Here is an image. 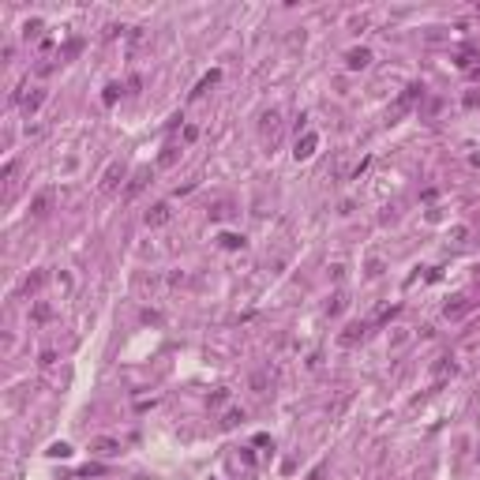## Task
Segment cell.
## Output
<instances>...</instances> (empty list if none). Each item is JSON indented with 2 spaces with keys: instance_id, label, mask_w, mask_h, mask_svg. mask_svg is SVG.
<instances>
[{
  "instance_id": "obj_10",
  "label": "cell",
  "mask_w": 480,
  "mask_h": 480,
  "mask_svg": "<svg viewBox=\"0 0 480 480\" xmlns=\"http://www.w3.org/2000/svg\"><path fill=\"white\" fill-rule=\"evenodd\" d=\"M45 101V90H30L23 98V109H26V117H30V113H38V105H42Z\"/></svg>"
},
{
  "instance_id": "obj_15",
  "label": "cell",
  "mask_w": 480,
  "mask_h": 480,
  "mask_svg": "<svg viewBox=\"0 0 480 480\" xmlns=\"http://www.w3.org/2000/svg\"><path fill=\"white\" fill-rule=\"evenodd\" d=\"M240 420H244V409H233V413H225V420H221V428H236Z\"/></svg>"
},
{
  "instance_id": "obj_5",
  "label": "cell",
  "mask_w": 480,
  "mask_h": 480,
  "mask_svg": "<svg viewBox=\"0 0 480 480\" xmlns=\"http://www.w3.org/2000/svg\"><path fill=\"white\" fill-rule=\"evenodd\" d=\"M90 450H94V454H101V458H113V454H120V443H117V439H109V435H101V439H94V443H90Z\"/></svg>"
},
{
  "instance_id": "obj_16",
  "label": "cell",
  "mask_w": 480,
  "mask_h": 480,
  "mask_svg": "<svg viewBox=\"0 0 480 480\" xmlns=\"http://www.w3.org/2000/svg\"><path fill=\"white\" fill-rule=\"evenodd\" d=\"M117 98H120V83H109V86H105V94H101V101H105V105H113Z\"/></svg>"
},
{
  "instance_id": "obj_18",
  "label": "cell",
  "mask_w": 480,
  "mask_h": 480,
  "mask_svg": "<svg viewBox=\"0 0 480 480\" xmlns=\"http://www.w3.org/2000/svg\"><path fill=\"white\" fill-rule=\"evenodd\" d=\"M173 161H177V146H165V154L158 158V165L165 169V165H173Z\"/></svg>"
},
{
  "instance_id": "obj_6",
  "label": "cell",
  "mask_w": 480,
  "mask_h": 480,
  "mask_svg": "<svg viewBox=\"0 0 480 480\" xmlns=\"http://www.w3.org/2000/svg\"><path fill=\"white\" fill-rule=\"evenodd\" d=\"M345 64L353 68V71H356V68H368V64H371V53L364 49V45H360V49H349V53H345Z\"/></svg>"
},
{
  "instance_id": "obj_9",
  "label": "cell",
  "mask_w": 480,
  "mask_h": 480,
  "mask_svg": "<svg viewBox=\"0 0 480 480\" xmlns=\"http://www.w3.org/2000/svg\"><path fill=\"white\" fill-rule=\"evenodd\" d=\"M364 330H368L364 323H353V327H345V334H342V345H356V342L364 338Z\"/></svg>"
},
{
  "instance_id": "obj_17",
  "label": "cell",
  "mask_w": 480,
  "mask_h": 480,
  "mask_svg": "<svg viewBox=\"0 0 480 480\" xmlns=\"http://www.w3.org/2000/svg\"><path fill=\"white\" fill-rule=\"evenodd\" d=\"M42 281H45V274H30V278H26V285H23V293H26V296H30V293H34V289L42 285Z\"/></svg>"
},
{
  "instance_id": "obj_4",
  "label": "cell",
  "mask_w": 480,
  "mask_h": 480,
  "mask_svg": "<svg viewBox=\"0 0 480 480\" xmlns=\"http://www.w3.org/2000/svg\"><path fill=\"white\" fill-rule=\"evenodd\" d=\"M169 218H173V210H169V203H158V206H150V210H146V225H150V229L165 225Z\"/></svg>"
},
{
  "instance_id": "obj_3",
  "label": "cell",
  "mask_w": 480,
  "mask_h": 480,
  "mask_svg": "<svg viewBox=\"0 0 480 480\" xmlns=\"http://www.w3.org/2000/svg\"><path fill=\"white\" fill-rule=\"evenodd\" d=\"M416 98H424V86H420V83L405 86V94H402V98H398V105H394V117H398V113H405V109H409V105H413Z\"/></svg>"
},
{
  "instance_id": "obj_11",
  "label": "cell",
  "mask_w": 480,
  "mask_h": 480,
  "mask_svg": "<svg viewBox=\"0 0 480 480\" xmlns=\"http://www.w3.org/2000/svg\"><path fill=\"white\" fill-rule=\"evenodd\" d=\"M49 199H53L49 192H38V195H34V203H30V214H38V218H42V214L49 210Z\"/></svg>"
},
{
  "instance_id": "obj_26",
  "label": "cell",
  "mask_w": 480,
  "mask_h": 480,
  "mask_svg": "<svg viewBox=\"0 0 480 480\" xmlns=\"http://www.w3.org/2000/svg\"><path fill=\"white\" fill-rule=\"evenodd\" d=\"M101 465H86V469H79V477H98Z\"/></svg>"
},
{
  "instance_id": "obj_1",
  "label": "cell",
  "mask_w": 480,
  "mask_h": 480,
  "mask_svg": "<svg viewBox=\"0 0 480 480\" xmlns=\"http://www.w3.org/2000/svg\"><path fill=\"white\" fill-rule=\"evenodd\" d=\"M315 146H319V135L315 132H304V139H296V161H304V158H312L315 154Z\"/></svg>"
},
{
  "instance_id": "obj_8",
  "label": "cell",
  "mask_w": 480,
  "mask_h": 480,
  "mask_svg": "<svg viewBox=\"0 0 480 480\" xmlns=\"http://www.w3.org/2000/svg\"><path fill=\"white\" fill-rule=\"evenodd\" d=\"M218 79H221V71H218V68H214V71H206V75H203V83H199V86L192 90V98H203V94L210 90V86L218 83Z\"/></svg>"
},
{
  "instance_id": "obj_25",
  "label": "cell",
  "mask_w": 480,
  "mask_h": 480,
  "mask_svg": "<svg viewBox=\"0 0 480 480\" xmlns=\"http://www.w3.org/2000/svg\"><path fill=\"white\" fill-rule=\"evenodd\" d=\"M53 360H57V353H53V349H45V353H42V360H38V364H42V368H49Z\"/></svg>"
},
{
  "instance_id": "obj_20",
  "label": "cell",
  "mask_w": 480,
  "mask_h": 480,
  "mask_svg": "<svg viewBox=\"0 0 480 480\" xmlns=\"http://www.w3.org/2000/svg\"><path fill=\"white\" fill-rule=\"evenodd\" d=\"M465 236H469V229H465V225H454V229H450V240H458V244H462Z\"/></svg>"
},
{
  "instance_id": "obj_13",
  "label": "cell",
  "mask_w": 480,
  "mask_h": 480,
  "mask_svg": "<svg viewBox=\"0 0 480 480\" xmlns=\"http://www.w3.org/2000/svg\"><path fill=\"white\" fill-rule=\"evenodd\" d=\"M465 308H469V304H465V296H454V300H450L447 308H443V312H447V319H458V315H462Z\"/></svg>"
},
{
  "instance_id": "obj_19",
  "label": "cell",
  "mask_w": 480,
  "mask_h": 480,
  "mask_svg": "<svg viewBox=\"0 0 480 480\" xmlns=\"http://www.w3.org/2000/svg\"><path fill=\"white\" fill-rule=\"evenodd\" d=\"M342 308H345V296L338 293V296H334V300H330V308H327V312H330V315H338V312H342Z\"/></svg>"
},
{
  "instance_id": "obj_24",
  "label": "cell",
  "mask_w": 480,
  "mask_h": 480,
  "mask_svg": "<svg viewBox=\"0 0 480 480\" xmlns=\"http://www.w3.org/2000/svg\"><path fill=\"white\" fill-rule=\"evenodd\" d=\"M225 214H229V203H218V206L210 210V218H225Z\"/></svg>"
},
{
  "instance_id": "obj_7",
  "label": "cell",
  "mask_w": 480,
  "mask_h": 480,
  "mask_svg": "<svg viewBox=\"0 0 480 480\" xmlns=\"http://www.w3.org/2000/svg\"><path fill=\"white\" fill-rule=\"evenodd\" d=\"M146 180H150V169H139V173H135V177H132V184H128V199H135V195H139V192H143V184H146Z\"/></svg>"
},
{
  "instance_id": "obj_22",
  "label": "cell",
  "mask_w": 480,
  "mask_h": 480,
  "mask_svg": "<svg viewBox=\"0 0 480 480\" xmlns=\"http://www.w3.org/2000/svg\"><path fill=\"white\" fill-rule=\"evenodd\" d=\"M34 319H38V323L49 319V304H38V308H34Z\"/></svg>"
},
{
  "instance_id": "obj_14",
  "label": "cell",
  "mask_w": 480,
  "mask_h": 480,
  "mask_svg": "<svg viewBox=\"0 0 480 480\" xmlns=\"http://www.w3.org/2000/svg\"><path fill=\"white\" fill-rule=\"evenodd\" d=\"M45 454H49V458H71V447H68V443H53Z\"/></svg>"
},
{
  "instance_id": "obj_2",
  "label": "cell",
  "mask_w": 480,
  "mask_h": 480,
  "mask_svg": "<svg viewBox=\"0 0 480 480\" xmlns=\"http://www.w3.org/2000/svg\"><path fill=\"white\" fill-rule=\"evenodd\" d=\"M120 180H124V161H113V165L105 169V177H101V192H113Z\"/></svg>"
},
{
  "instance_id": "obj_21",
  "label": "cell",
  "mask_w": 480,
  "mask_h": 480,
  "mask_svg": "<svg viewBox=\"0 0 480 480\" xmlns=\"http://www.w3.org/2000/svg\"><path fill=\"white\" fill-rule=\"evenodd\" d=\"M263 387H267V375H263V371H255V375H252V390H259V394H263Z\"/></svg>"
},
{
  "instance_id": "obj_23",
  "label": "cell",
  "mask_w": 480,
  "mask_h": 480,
  "mask_svg": "<svg viewBox=\"0 0 480 480\" xmlns=\"http://www.w3.org/2000/svg\"><path fill=\"white\" fill-rule=\"evenodd\" d=\"M447 371H450V360H447V356H443V360L435 364V379H443V375H447Z\"/></svg>"
},
{
  "instance_id": "obj_12",
  "label": "cell",
  "mask_w": 480,
  "mask_h": 480,
  "mask_svg": "<svg viewBox=\"0 0 480 480\" xmlns=\"http://www.w3.org/2000/svg\"><path fill=\"white\" fill-rule=\"evenodd\" d=\"M218 240H221V248H229V252H236V248H244V236H240V233H221Z\"/></svg>"
}]
</instances>
